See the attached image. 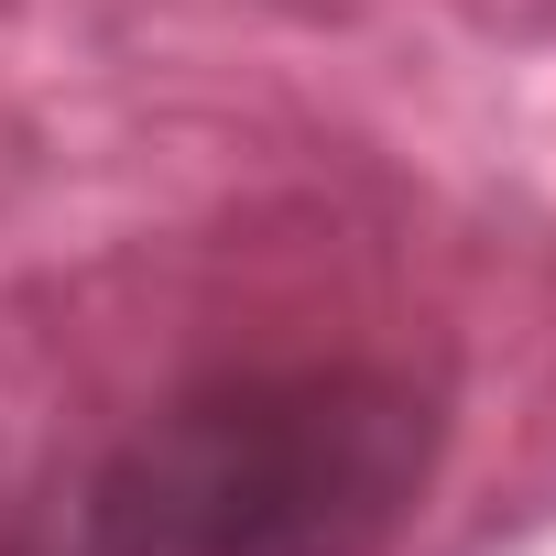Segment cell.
Returning <instances> with one entry per match:
<instances>
[{"instance_id":"cell-1","label":"cell","mask_w":556,"mask_h":556,"mask_svg":"<svg viewBox=\"0 0 556 556\" xmlns=\"http://www.w3.org/2000/svg\"><path fill=\"white\" fill-rule=\"evenodd\" d=\"M437 458L447 393L404 361H218L88 458L66 556H404Z\"/></svg>"}]
</instances>
